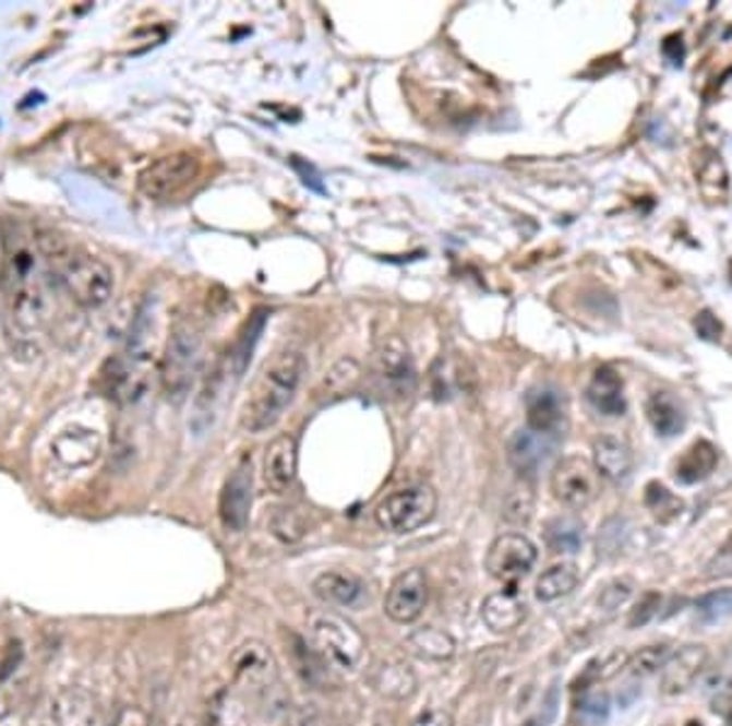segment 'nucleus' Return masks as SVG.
I'll return each mask as SVG.
<instances>
[{
    "mask_svg": "<svg viewBox=\"0 0 732 726\" xmlns=\"http://www.w3.org/2000/svg\"><path fill=\"white\" fill-rule=\"evenodd\" d=\"M3 240V282L8 289L10 316L23 331L43 329L49 319V267L39 252L37 235L27 225L5 221Z\"/></svg>",
    "mask_w": 732,
    "mask_h": 726,
    "instance_id": "obj_1",
    "label": "nucleus"
},
{
    "mask_svg": "<svg viewBox=\"0 0 732 726\" xmlns=\"http://www.w3.org/2000/svg\"><path fill=\"white\" fill-rule=\"evenodd\" d=\"M39 252L49 267V274L61 282L71 299L84 309H98L108 304L116 289V277L106 262L93 258V254L71 248L59 233L43 230L35 233Z\"/></svg>",
    "mask_w": 732,
    "mask_h": 726,
    "instance_id": "obj_2",
    "label": "nucleus"
},
{
    "mask_svg": "<svg viewBox=\"0 0 732 726\" xmlns=\"http://www.w3.org/2000/svg\"><path fill=\"white\" fill-rule=\"evenodd\" d=\"M305 374V357L298 350L276 353L262 367L252 384V392L242 406V428L250 433H264L278 424L296 398Z\"/></svg>",
    "mask_w": 732,
    "mask_h": 726,
    "instance_id": "obj_3",
    "label": "nucleus"
},
{
    "mask_svg": "<svg viewBox=\"0 0 732 726\" xmlns=\"http://www.w3.org/2000/svg\"><path fill=\"white\" fill-rule=\"evenodd\" d=\"M232 688L244 692L247 698L262 702L266 712H284L286 700L281 692V678L274 653L262 641H244L232 653Z\"/></svg>",
    "mask_w": 732,
    "mask_h": 726,
    "instance_id": "obj_4",
    "label": "nucleus"
},
{
    "mask_svg": "<svg viewBox=\"0 0 732 726\" xmlns=\"http://www.w3.org/2000/svg\"><path fill=\"white\" fill-rule=\"evenodd\" d=\"M203 337L191 321H179L161 357V390L171 402H183L189 396L195 377L201 372Z\"/></svg>",
    "mask_w": 732,
    "mask_h": 726,
    "instance_id": "obj_5",
    "label": "nucleus"
},
{
    "mask_svg": "<svg viewBox=\"0 0 732 726\" xmlns=\"http://www.w3.org/2000/svg\"><path fill=\"white\" fill-rule=\"evenodd\" d=\"M308 631H311V646L333 668L357 670L362 666L367 641L355 623L333 615V611H315L308 621Z\"/></svg>",
    "mask_w": 732,
    "mask_h": 726,
    "instance_id": "obj_6",
    "label": "nucleus"
},
{
    "mask_svg": "<svg viewBox=\"0 0 732 726\" xmlns=\"http://www.w3.org/2000/svg\"><path fill=\"white\" fill-rule=\"evenodd\" d=\"M437 511V495L430 485H410L396 489L379 502L376 524L388 534H412L430 524Z\"/></svg>",
    "mask_w": 732,
    "mask_h": 726,
    "instance_id": "obj_7",
    "label": "nucleus"
},
{
    "mask_svg": "<svg viewBox=\"0 0 732 726\" xmlns=\"http://www.w3.org/2000/svg\"><path fill=\"white\" fill-rule=\"evenodd\" d=\"M154 347L142 345L140 337L125 353L112 357L103 370V390L118 404H132L147 392Z\"/></svg>",
    "mask_w": 732,
    "mask_h": 726,
    "instance_id": "obj_8",
    "label": "nucleus"
},
{
    "mask_svg": "<svg viewBox=\"0 0 732 726\" xmlns=\"http://www.w3.org/2000/svg\"><path fill=\"white\" fill-rule=\"evenodd\" d=\"M201 162L191 152H173V155L159 157L147 169H142L137 187L144 197L152 201L173 199L185 187L199 179Z\"/></svg>",
    "mask_w": 732,
    "mask_h": 726,
    "instance_id": "obj_9",
    "label": "nucleus"
},
{
    "mask_svg": "<svg viewBox=\"0 0 732 726\" xmlns=\"http://www.w3.org/2000/svg\"><path fill=\"white\" fill-rule=\"evenodd\" d=\"M550 487L556 502L569 509H584L601 492V475L586 457L569 455L552 467Z\"/></svg>",
    "mask_w": 732,
    "mask_h": 726,
    "instance_id": "obj_10",
    "label": "nucleus"
},
{
    "mask_svg": "<svg viewBox=\"0 0 732 726\" xmlns=\"http://www.w3.org/2000/svg\"><path fill=\"white\" fill-rule=\"evenodd\" d=\"M374 374L386 396L406 398L416 392V365H412L408 345L400 337L394 335L381 341L374 355Z\"/></svg>",
    "mask_w": 732,
    "mask_h": 726,
    "instance_id": "obj_11",
    "label": "nucleus"
},
{
    "mask_svg": "<svg viewBox=\"0 0 732 726\" xmlns=\"http://www.w3.org/2000/svg\"><path fill=\"white\" fill-rule=\"evenodd\" d=\"M538 562V548L523 534H503L489 546L487 570L501 582H518Z\"/></svg>",
    "mask_w": 732,
    "mask_h": 726,
    "instance_id": "obj_12",
    "label": "nucleus"
},
{
    "mask_svg": "<svg viewBox=\"0 0 732 726\" xmlns=\"http://www.w3.org/2000/svg\"><path fill=\"white\" fill-rule=\"evenodd\" d=\"M254 499V473H252V457H242L228 475L220 492V521L223 526L240 534L250 524V511Z\"/></svg>",
    "mask_w": 732,
    "mask_h": 726,
    "instance_id": "obj_13",
    "label": "nucleus"
},
{
    "mask_svg": "<svg viewBox=\"0 0 732 726\" xmlns=\"http://www.w3.org/2000/svg\"><path fill=\"white\" fill-rule=\"evenodd\" d=\"M556 448H560V436L538 433L532 428H520L508 441V463L525 483H532L544 467L550 465Z\"/></svg>",
    "mask_w": 732,
    "mask_h": 726,
    "instance_id": "obj_14",
    "label": "nucleus"
},
{
    "mask_svg": "<svg viewBox=\"0 0 732 726\" xmlns=\"http://www.w3.org/2000/svg\"><path fill=\"white\" fill-rule=\"evenodd\" d=\"M428 597H430V585L425 572L412 568L400 572V575L391 582L384 599V609L396 623H410L422 615V609L428 605Z\"/></svg>",
    "mask_w": 732,
    "mask_h": 726,
    "instance_id": "obj_15",
    "label": "nucleus"
},
{
    "mask_svg": "<svg viewBox=\"0 0 732 726\" xmlns=\"http://www.w3.org/2000/svg\"><path fill=\"white\" fill-rule=\"evenodd\" d=\"M298 475V441L291 433L276 436L264 453V485L274 495H286Z\"/></svg>",
    "mask_w": 732,
    "mask_h": 726,
    "instance_id": "obj_16",
    "label": "nucleus"
},
{
    "mask_svg": "<svg viewBox=\"0 0 732 726\" xmlns=\"http://www.w3.org/2000/svg\"><path fill=\"white\" fill-rule=\"evenodd\" d=\"M525 408H528V428L538 433L560 436L566 421V398L560 390L550 384L535 386L525 396Z\"/></svg>",
    "mask_w": 732,
    "mask_h": 726,
    "instance_id": "obj_17",
    "label": "nucleus"
},
{
    "mask_svg": "<svg viewBox=\"0 0 732 726\" xmlns=\"http://www.w3.org/2000/svg\"><path fill=\"white\" fill-rule=\"evenodd\" d=\"M708 648L700 643H691V646L679 648L669 656L662 668V692L664 694H682L686 692L694 680L706 668Z\"/></svg>",
    "mask_w": 732,
    "mask_h": 726,
    "instance_id": "obj_18",
    "label": "nucleus"
},
{
    "mask_svg": "<svg viewBox=\"0 0 732 726\" xmlns=\"http://www.w3.org/2000/svg\"><path fill=\"white\" fill-rule=\"evenodd\" d=\"M528 617V607H525L523 595L515 587L493 592L481 605V619L491 631L511 633L520 627Z\"/></svg>",
    "mask_w": 732,
    "mask_h": 726,
    "instance_id": "obj_19",
    "label": "nucleus"
},
{
    "mask_svg": "<svg viewBox=\"0 0 732 726\" xmlns=\"http://www.w3.org/2000/svg\"><path fill=\"white\" fill-rule=\"evenodd\" d=\"M364 582L349 570H325L313 580V595L333 607H352L364 595Z\"/></svg>",
    "mask_w": 732,
    "mask_h": 726,
    "instance_id": "obj_20",
    "label": "nucleus"
},
{
    "mask_svg": "<svg viewBox=\"0 0 732 726\" xmlns=\"http://www.w3.org/2000/svg\"><path fill=\"white\" fill-rule=\"evenodd\" d=\"M635 465L633 450L623 438L617 436H598L593 441V467L598 475L611 479V483H623L631 477Z\"/></svg>",
    "mask_w": 732,
    "mask_h": 726,
    "instance_id": "obj_21",
    "label": "nucleus"
},
{
    "mask_svg": "<svg viewBox=\"0 0 732 726\" xmlns=\"http://www.w3.org/2000/svg\"><path fill=\"white\" fill-rule=\"evenodd\" d=\"M586 396H589V402L596 412L603 416H611V418L623 416L627 408L625 394H623V377L608 365L598 367V370L593 372L589 390H586Z\"/></svg>",
    "mask_w": 732,
    "mask_h": 726,
    "instance_id": "obj_22",
    "label": "nucleus"
},
{
    "mask_svg": "<svg viewBox=\"0 0 732 726\" xmlns=\"http://www.w3.org/2000/svg\"><path fill=\"white\" fill-rule=\"evenodd\" d=\"M57 726H98L100 714L93 694L81 688L61 690L51 704Z\"/></svg>",
    "mask_w": 732,
    "mask_h": 726,
    "instance_id": "obj_23",
    "label": "nucleus"
},
{
    "mask_svg": "<svg viewBox=\"0 0 732 726\" xmlns=\"http://www.w3.org/2000/svg\"><path fill=\"white\" fill-rule=\"evenodd\" d=\"M359 382H362V367H359V362L352 360V357H343V360H337L325 372L321 384H317L315 396L323 406L337 404L343 402V398L352 396Z\"/></svg>",
    "mask_w": 732,
    "mask_h": 726,
    "instance_id": "obj_24",
    "label": "nucleus"
},
{
    "mask_svg": "<svg viewBox=\"0 0 732 726\" xmlns=\"http://www.w3.org/2000/svg\"><path fill=\"white\" fill-rule=\"evenodd\" d=\"M371 682L379 694H384L388 700H406L418 688V678L412 668L406 660H384L379 663L374 675H371Z\"/></svg>",
    "mask_w": 732,
    "mask_h": 726,
    "instance_id": "obj_25",
    "label": "nucleus"
},
{
    "mask_svg": "<svg viewBox=\"0 0 732 726\" xmlns=\"http://www.w3.org/2000/svg\"><path fill=\"white\" fill-rule=\"evenodd\" d=\"M208 726H252V707L247 694L237 688H225L208 702Z\"/></svg>",
    "mask_w": 732,
    "mask_h": 726,
    "instance_id": "obj_26",
    "label": "nucleus"
},
{
    "mask_svg": "<svg viewBox=\"0 0 732 726\" xmlns=\"http://www.w3.org/2000/svg\"><path fill=\"white\" fill-rule=\"evenodd\" d=\"M718 467V448L710 441H696L676 460L674 475L682 485L704 483Z\"/></svg>",
    "mask_w": 732,
    "mask_h": 726,
    "instance_id": "obj_27",
    "label": "nucleus"
},
{
    "mask_svg": "<svg viewBox=\"0 0 732 726\" xmlns=\"http://www.w3.org/2000/svg\"><path fill=\"white\" fill-rule=\"evenodd\" d=\"M404 648L412 656L420 658V660H449L455 656L457 651V643L455 639L449 636L445 629H437V627H425V629H416L406 639Z\"/></svg>",
    "mask_w": 732,
    "mask_h": 726,
    "instance_id": "obj_28",
    "label": "nucleus"
},
{
    "mask_svg": "<svg viewBox=\"0 0 732 726\" xmlns=\"http://www.w3.org/2000/svg\"><path fill=\"white\" fill-rule=\"evenodd\" d=\"M647 418L655 431L664 438L679 436L686 426V412L682 402L669 392H655L647 398Z\"/></svg>",
    "mask_w": 732,
    "mask_h": 726,
    "instance_id": "obj_29",
    "label": "nucleus"
},
{
    "mask_svg": "<svg viewBox=\"0 0 732 726\" xmlns=\"http://www.w3.org/2000/svg\"><path fill=\"white\" fill-rule=\"evenodd\" d=\"M100 453V441L93 431H67L55 441V455L69 467L91 465Z\"/></svg>",
    "mask_w": 732,
    "mask_h": 726,
    "instance_id": "obj_30",
    "label": "nucleus"
},
{
    "mask_svg": "<svg viewBox=\"0 0 732 726\" xmlns=\"http://www.w3.org/2000/svg\"><path fill=\"white\" fill-rule=\"evenodd\" d=\"M576 585H579V568L574 562H560V566H552L538 578L535 597L540 602H556L572 595Z\"/></svg>",
    "mask_w": 732,
    "mask_h": 726,
    "instance_id": "obj_31",
    "label": "nucleus"
},
{
    "mask_svg": "<svg viewBox=\"0 0 732 726\" xmlns=\"http://www.w3.org/2000/svg\"><path fill=\"white\" fill-rule=\"evenodd\" d=\"M544 540L552 554H579L584 546V524L579 516L564 514L552 519L544 528Z\"/></svg>",
    "mask_w": 732,
    "mask_h": 726,
    "instance_id": "obj_32",
    "label": "nucleus"
},
{
    "mask_svg": "<svg viewBox=\"0 0 732 726\" xmlns=\"http://www.w3.org/2000/svg\"><path fill=\"white\" fill-rule=\"evenodd\" d=\"M296 648H293V656H296V670L301 673V678L313 685V688H329L333 685V666L317 653L313 646H308L305 641L301 639H293Z\"/></svg>",
    "mask_w": 732,
    "mask_h": 726,
    "instance_id": "obj_33",
    "label": "nucleus"
},
{
    "mask_svg": "<svg viewBox=\"0 0 732 726\" xmlns=\"http://www.w3.org/2000/svg\"><path fill=\"white\" fill-rule=\"evenodd\" d=\"M269 531L281 544H298L308 534V519L298 507H276L269 516Z\"/></svg>",
    "mask_w": 732,
    "mask_h": 726,
    "instance_id": "obj_34",
    "label": "nucleus"
},
{
    "mask_svg": "<svg viewBox=\"0 0 732 726\" xmlns=\"http://www.w3.org/2000/svg\"><path fill=\"white\" fill-rule=\"evenodd\" d=\"M532 511H535L532 487H530V483H525V479H523V483L515 485L508 492V497H505L503 519L513 526H525L532 519Z\"/></svg>",
    "mask_w": 732,
    "mask_h": 726,
    "instance_id": "obj_35",
    "label": "nucleus"
},
{
    "mask_svg": "<svg viewBox=\"0 0 732 726\" xmlns=\"http://www.w3.org/2000/svg\"><path fill=\"white\" fill-rule=\"evenodd\" d=\"M266 316H269V313H266L264 309H260V311H256V313L252 316L250 321H247L244 331L240 333V341H237L235 353L230 355V360H235V370H237V374H242V372H244V367H247V362H250L254 345H256V341H260V333L264 331Z\"/></svg>",
    "mask_w": 732,
    "mask_h": 726,
    "instance_id": "obj_36",
    "label": "nucleus"
},
{
    "mask_svg": "<svg viewBox=\"0 0 732 726\" xmlns=\"http://www.w3.org/2000/svg\"><path fill=\"white\" fill-rule=\"evenodd\" d=\"M696 615L704 623H720L732 617V590H713L696 599Z\"/></svg>",
    "mask_w": 732,
    "mask_h": 726,
    "instance_id": "obj_37",
    "label": "nucleus"
},
{
    "mask_svg": "<svg viewBox=\"0 0 732 726\" xmlns=\"http://www.w3.org/2000/svg\"><path fill=\"white\" fill-rule=\"evenodd\" d=\"M645 502H647L649 511H652V514L657 519H662V521H672L674 516L682 514V509H684L682 499H679L674 492H669V489L664 485H659V483L647 485Z\"/></svg>",
    "mask_w": 732,
    "mask_h": 726,
    "instance_id": "obj_38",
    "label": "nucleus"
},
{
    "mask_svg": "<svg viewBox=\"0 0 732 726\" xmlns=\"http://www.w3.org/2000/svg\"><path fill=\"white\" fill-rule=\"evenodd\" d=\"M672 656V648L667 643H657V646H647L640 653H635V658L631 660V670L637 678H647V675H655L657 670L664 668V663Z\"/></svg>",
    "mask_w": 732,
    "mask_h": 726,
    "instance_id": "obj_39",
    "label": "nucleus"
},
{
    "mask_svg": "<svg viewBox=\"0 0 732 726\" xmlns=\"http://www.w3.org/2000/svg\"><path fill=\"white\" fill-rule=\"evenodd\" d=\"M659 607H662V595H659V592H645L640 602L635 605V609L631 611L627 627H631V629L645 627V623H649L659 615Z\"/></svg>",
    "mask_w": 732,
    "mask_h": 726,
    "instance_id": "obj_40",
    "label": "nucleus"
},
{
    "mask_svg": "<svg viewBox=\"0 0 732 726\" xmlns=\"http://www.w3.org/2000/svg\"><path fill=\"white\" fill-rule=\"evenodd\" d=\"M633 595V585L627 580H615L611 582V585H608L603 592H601V607L608 609V611H613L623 605V602Z\"/></svg>",
    "mask_w": 732,
    "mask_h": 726,
    "instance_id": "obj_41",
    "label": "nucleus"
},
{
    "mask_svg": "<svg viewBox=\"0 0 732 726\" xmlns=\"http://www.w3.org/2000/svg\"><path fill=\"white\" fill-rule=\"evenodd\" d=\"M708 578H732V536L725 540L723 546H720L718 554L713 556V560L708 562Z\"/></svg>",
    "mask_w": 732,
    "mask_h": 726,
    "instance_id": "obj_42",
    "label": "nucleus"
},
{
    "mask_svg": "<svg viewBox=\"0 0 732 726\" xmlns=\"http://www.w3.org/2000/svg\"><path fill=\"white\" fill-rule=\"evenodd\" d=\"M694 325H696V333L704 337V341H710V343H718L720 333H723V325H720V321L710 311H700L696 316Z\"/></svg>",
    "mask_w": 732,
    "mask_h": 726,
    "instance_id": "obj_43",
    "label": "nucleus"
},
{
    "mask_svg": "<svg viewBox=\"0 0 732 726\" xmlns=\"http://www.w3.org/2000/svg\"><path fill=\"white\" fill-rule=\"evenodd\" d=\"M581 712L584 714H591V717H605V714H608V698H605V694H601V692L584 690Z\"/></svg>",
    "mask_w": 732,
    "mask_h": 726,
    "instance_id": "obj_44",
    "label": "nucleus"
},
{
    "mask_svg": "<svg viewBox=\"0 0 732 726\" xmlns=\"http://www.w3.org/2000/svg\"><path fill=\"white\" fill-rule=\"evenodd\" d=\"M291 165H293V169H296L298 174H301V179H303L305 187H311V189H315V191L325 193V187H323V181H321V174L315 171L313 165H308V162H303L301 157H291Z\"/></svg>",
    "mask_w": 732,
    "mask_h": 726,
    "instance_id": "obj_45",
    "label": "nucleus"
},
{
    "mask_svg": "<svg viewBox=\"0 0 732 726\" xmlns=\"http://www.w3.org/2000/svg\"><path fill=\"white\" fill-rule=\"evenodd\" d=\"M662 55L672 61L674 67H679L684 61L686 55V47H684V39L682 35H669L664 43H662Z\"/></svg>",
    "mask_w": 732,
    "mask_h": 726,
    "instance_id": "obj_46",
    "label": "nucleus"
},
{
    "mask_svg": "<svg viewBox=\"0 0 732 726\" xmlns=\"http://www.w3.org/2000/svg\"><path fill=\"white\" fill-rule=\"evenodd\" d=\"M412 726H455L449 714L445 710H430V712H422L420 717L412 722Z\"/></svg>",
    "mask_w": 732,
    "mask_h": 726,
    "instance_id": "obj_47",
    "label": "nucleus"
},
{
    "mask_svg": "<svg viewBox=\"0 0 732 726\" xmlns=\"http://www.w3.org/2000/svg\"><path fill=\"white\" fill-rule=\"evenodd\" d=\"M118 726H161V724L152 717H144V714L137 710H128L120 714Z\"/></svg>",
    "mask_w": 732,
    "mask_h": 726,
    "instance_id": "obj_48",
    "label": "nucleus"
},
{
    "mask_svg": "<svg viewBox=\"0 0 732 726\" xmlns=\"http://www.w3.org/2000/svg\"><path fill=\"white\" fill-rule=\"evenodd\" d=\"M0 277H3V240H0Z\"/></svg>",
    "mask_w": 732,
    "mask_h": 726,
    "instance_id": "obj_49",
    "label": "nucleus"
},
{
    "mask_svg": "<svg viewBox=\"0 0 732 726\" xmlns=\"http://www.w3.org/2000/svg\"><path fill=\"white\" fill-rule=\"evenodd\" d=\"M181 726H208V724H205V722L201 724V722H195V719H189V722H183Z\"/></svg>",
    "mask_w": 732,
    "mask_h": 726,
    "instance_id": "obj_50",
    "label": "nucleus"
},
{
    "mask_svg": "<svg viewBox=\"0 0 732 726\" xmlns=\"http://www.w3.org/2000/svg\"><path fill=\"white\" fill-rule=\"evenodd\" d=\"M688 726H700V722H688Z\"/></svg>",
    "mask_w": 732,
    "mask_h": 726,
    "instance_id": "obj_51",
    "label": "nucleus"
}]
</instances>
